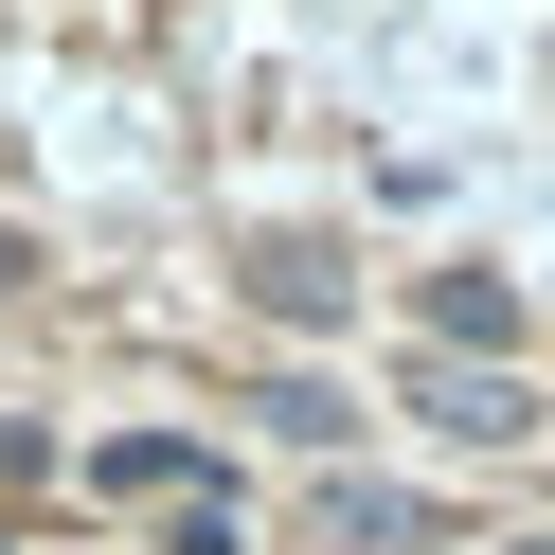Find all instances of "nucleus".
Listing matches in <instances>:
<instances>
[{"label":"nucleus","instance_id":"nucleus-8","mask_svg":"<svg viewBox=\"0 0 555 555\" xmlns=\"http://www.w3.org/2000/svg\"><path fill=\"white\" fill-rule=\"evenodd\" d=\"M502 555H555V538H502Z\"/></svg>","mask_w":555,"mask_h":555},{"label":"nucleus","instance_id":"nucleus-6","mask_svg":"<svg viewBox=\"0 0 555 555\" xmlns=\"http://www.w3.org/2000/svg\"><path fill=\"white\" fill-rule=\"evenodd\" d=\"M251 412H269V430H287V448H340V430H359V412H340V395H323V376H269V395H251Z\"/></svg>","mask_w":555,"mask_h":555},{"label":"nucleus","instance_id":"nucleus-5","mask_svg":"<svg viewBox=\"0 0 555 555\" xmlns=\"http://www.w3.org/2000/svg\"><path fill=\"white\" fill-rule=\"evenodd\" d=\"M519 340V287L502 269H430V359H502Z\"/></svg>","mask_w":555,"mask_h":555},{"label":"nucleus","instance_id":"nucleus-4","mask_svg":"<svg viewBox=\"0 0 555 555\" xmlns=\"http://www.w3.org/2000/svg\"><path fill=\"white\" fill-rule=\"evenodd\" d=\"M251 305H269V323H340V305H359V269H340L323 233H269V251H251Z\"/></svg>","mask_w":555,"mask_h":555},{"label":"nucleus","instance_id":"nucleus-3","mask_svg":"<svg viewBox=\"0 0 555 555\" xmlns=\"http://www.w3.org/2000/svg\"><path fill=\"white\" fill-rule=\"evenodd\" d=\"M305 538H323V555H430L448 519L412 502V483H323V502H305Z\"/></svg>","mask_w":555,"mask_h":555},{"label":"nucleus","instance_id":"nucleus-7","mask_svg":"<svg viewBox=\"0 0 555 555\" xmlns=\"http://www.w3.org/2000/svg\"><path fill=\"white\" fill-rule=\"evenodd\" d=\"M0 287H18V233H0Z\"/></svg>","mask_w":555,"mask_h":555},{"label":"nucleus","instance_id":"nucleus-1","mask_svg":"<svg viewBox=\"0 0 555 555\" xmlns=\"http://www.w3.org/2000/svg\"><path fill=\"white\" fill-rule=\"evenodd\" d=\"M90 483H108V502H144V519H180L197 555L233 538V483H216V448H180V430H126V448H90Z\"/></svg>","mask_w":555,"mask_h":555},{"label":"nucleus","instance_id":"nucleus-2","mask_svg":"<svg viewBox=\"0 0 555 555\" xmlns=\"http://www.w3.org/2000/svg\"><path fill=\"white\" fill-rule=\"evenodd\" d=\"M412 412H430L448 448H519V430H538V395H519L502 359H412Z\"/></svg>","mask_w":555,"mask_h":555}]
</instances>
